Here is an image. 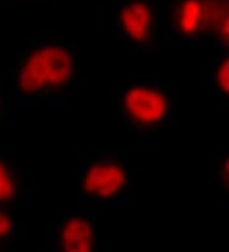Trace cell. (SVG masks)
Listing matches in <instances>:
<instances>
[{
	"mask_svg": "<svg viewBox=\"0 0 229 252\" xmlns=\"http://www.w3.org/2000/svg\"><path fill=\"white\" fill-rule=\"evenodd\" d=\"M73 62L70 55L61 47H43L30 56L19 77L25 92H36L45 84L65 83L70 78Z\"/></svg>",
	"mask_w": 229,
	"mask_h": 252,
	"instance_id": "obj_1",
	"label": "cell"
},
{
	"mask_svg": "<svg viewBox=\"0 0 229 252\" xmlns=\"http://www.w3.org/2000/svg\"><path fill=\"white\" fill-rule=\"evenodd\" d=\"M125 107L135 120L154 124L167 112V101L161 92L145 87H135L125 95Z\"/></svg>",
	"mask_w": 229,
	"mask_h": 252,
	"instance_id": "obj_2",
	"label": "cell"
},
{
	"mask_svg": "<svg viewBox=\"0 0 229 252\" xmlns=\"http://www.w3.org/2000/svg\"><path fill=\"white\" fill-rule=\"evenodd\" d=\"M126 176L121 167L113 163H98L88 169L84 177L87 192L101 197L116 195L125 185Z\"/></svg>",
	"mask_w": 229,
	"mask_h": 252,
	"instance_id": "obj_3",
	"label": "cell"
},
{
	"mask_svg": "<svg viewBox=\"0 0 229 252\" xmlns=\"http://www.w3.org/2000/svg\"><path fill=\"white\" fill-rule=\"evenodd\" d=\"M63 246L69 252H88L92 250L93 231L89 221L82 218H73L65 223L61 233Z\"/></svg>",
	"mask_w": 229,
	"mask_h": 252,
	"instance_id": "obj_4",
	"label": "cell"
},
{
	"mask_svg": "<svg viewBox=\"0 0 229 252\" xmlns=\"http://www.w3.org/2000/svg\"><path fill=\"white\" fill-rule=\"evenodd\" d=\"M121 22L129 36L136 41H144L149 32V8L144 3L130 4L122 10Z\"/></svg>",
	"mask_w": 229,
	"mask_h": 252,
	"instance_id": "obj_5",
	"label": "cell"
},
{
	"mask_svg": "<svg viewBox=\"0 0 229 252\" xmlns=\"http://www.w3.org/2000/svg\"><path fill=\"white\" fill-rule=\"evenodd\" d=\"M202 23V3L198 0H186L180 14V27L185 33H194Z\"/></svg>",
	"mask_w": 229,
	"mask_h": 252,
	"instance_id": "obj_6",
	"label": "cell"
},
{
	"mask_svg": "<svg viewBox=\"0 0 229 252\" xmlns=\"http://www.w3.org/2000/svg\"><path fill=\"white\" fill-rule=\"evenodd\" d=\"M14 195V185L9 173L0 162V200H9Z\"/></svg>",
	"mask_w": 229,
	"mask_h": 252,
	"instance_id": "obj_7",
	"label": "cell"
},
{
	"mask_svg": "<svg viewBox=\"0 0 229 252\" xmlns=\"http://www.w3.org/2000/svg\"><path fill=\"white\" fill-rule=\"evenodd\" d=\"M218 82L220 88L229 93V59L222 64L218 71Z\"/></svg>",
	"mask_w": 229,
	"mask_h": 252,
	"instance_id": "obj_8",
	"label": "cell"
},
{
	"mask_svg": "<svg viewBox=\"0 0 229 252\" xmlns=\"http://www.w3.org/2000/svg\"><path fill=\"white\" fill-rule=\"evenodd\" d=\"M10 220L6 216H4L3 213H0V237L5 236V234L9 233L10 231Z\"/></svg>",
	"mask_w": 229,
	"mask_h": 252,
	"instance_id": "obj_9",
	"label": "cell"
},
{
	"mask_svg": "<svg viewBox=\"0 0 229 252\" xmlns=\"http://www.w3.org/2000/svg\"><path fill=\"white\" fill-rule=\"evenodd\" d=\"M222 31H223V33H224V36L227 37V38H228L229 40V16L227 17V19L226 21H224V23H223V26H222Z\"/></svg>",
	"mask_w": 229,
	"mask_h": 252,
	"instance_id": "obj_10",
	"label": "cell"
},
{
	"mask_svg": "<svg viewBox=\"0 0 229 252\" xmlns=\"http://www.w3.org/2000/svg\"><path fill=\"white\" fill-rule=\"evenodd\" d=\"M226 171H227V173H228V176H229V159L227 160V163H226Z\"/></svg>",
	"mask_w": 229,
	"mask_h": 252,
	"instance_id": "obj_11",
	"label": "cell"
}]
</instances>
